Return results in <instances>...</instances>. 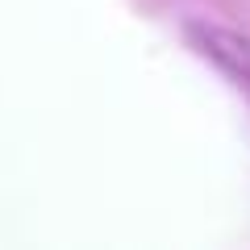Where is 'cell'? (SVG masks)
Wrapping results in <instances>:
<instances>
[{"instance_id":"1","label":"cell","mask_w":250,"mask_h":250,"mask_svg":"<svg viewBox=\"0 0 250 250\" xmlns=\"http://www.w3.org/2000/svg\"><path fill=\"white\" fill-rule=\"evenodd\" d=\"M188 38H192L196 50L205 54V59H213L225 75L250 83V38L242 34V29H229V25H221V21L196 17V21H188Z\"/></svg>"}]
</instances>
